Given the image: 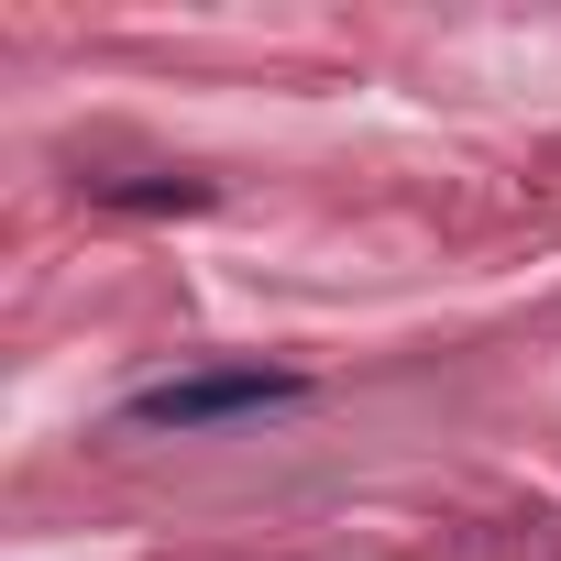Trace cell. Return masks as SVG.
Masks as SVG:
<instances>
[{
  "mask_svg": "<svg viewBox=\"0 0 561 561\" xmlns=\"http://www.w3.org/2000/svg\"><path fill=\"white\" fill-rule=\"evenodd\" d=\"M298 375H264V364H231V375H176V386H144L133 397V430H209V419H253V408H287Z\"/></svg>",
  "mask_w": 561,
  "mask_h": 561,
  "instance_id": "cell-1",
  "label": "cell"
}]
</instances>
